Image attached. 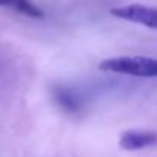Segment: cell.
<instances>
[{"label":"cell","instance_id":"277c9868","mask_svg":"<svg viewBox=\"0 0 157 157\" xmlns=\"http://www.w3.org/2000/svg\"><path fill=\"white\" fill-rule=\"evenodd\" d=\"M52 96L53 101L58 104V107H61L67 113H76L78 110L82 108V102H81L79 95L76 92H73L72 89H69V87L53 86Z\"/></svg>","mask_w":157,"mask_h":157},{"label":"cell","instance_id":"5b68a950","mask_svg":"<svg viewBox=\"0 0 157 157\" xmlns=\"http://www.w3.org/2000/svg\"><path fill=\"white\" fill-rule=\"evenodd\" d=\"M0 6L9 8V9L20 12L31 18H43L44 17L43 9L31 0H0Z\"/></svg>","mask_w":157,"mask_h":157},{"label":"cell","instance_id":"3957f363","mask_svg":"<svg viewBox=\"0 0 157 157\" xmlns=\"http://www.w3.org/2000/svg\"><path fill=\"white\" fill-rule=\"evenodd\" d=\"M157 145L154 130H125L119 136V147L125 151H137Z\"/></svg>","mask_w":157,"mask_h":157},{"label":"cell","instance_id":"6da1fadb","mask_svg":"<svg viewBox=\"0 0 157 157\" xmlns=\"http://www.w3.org/2000/svg\"><path fill=\"white\" fill-rule=\"evenodd\" d=\"M99 70L140 78H157V58L151 56H111L99 63Z\"/></svg>","mask_w":157,"mask_h":157},{"label":"cell","instance_id":"7a4b0ae2","mask_svg":"<svg viewBox=\"0 0 157 157\" xmlns=\"http://www.w3.org/2000/svg\"><path fill=\"white\" fill-rule=\"evenodd\" d=\"M110 14L116 18L127 20L130 23H137L151 29H157V9L145 5H125V6H114L110 9Z\"/></svg>","mask_w":157,"mask_h":157}]
</instances>
